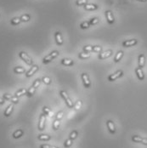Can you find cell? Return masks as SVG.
<instances>
[{
    "instance_id": "obj_1",
    "label": "cell",
    "mask_w": 147,
    "mask_h": 148,
    "mask_svg": "<svg viewBox=\"0 0 147 148\" xmlns=\"http://www.w3.org/2000/svg\"><path fill=\"white\" fill-rule=\"evenodd\" d=\"M60 95L64 99V101H65L66 106H67L69 108H72L73 107H74V104H73V102L72 101V100L70 99V97L68 96V95L66 94V91H64V90L60 91Z\"/></svg>"
},
{
    "instance_id": "obj_2",
    "label": "cell",
    "mask_w": 147,
    "mask_h": 148,
    "mask_svg": "<svg viewBox=\"0 0 147 148\" xmlns=\"http://www.w3.org/2000/svg\"><path fill=\"white\" fill-rule=\"evenodd\" d=\"M19 56H20V58L22 60H24V61L27 64V65H29V66H33V60H31V58L28 56V54L25 53V52H23V51H21V52L19 53Z\"/></svg>"
},
{
    "instance_id": "obj_3",
    "label": "cell",
    "mask_w": 147,
    "mask_h": 148,
    "mask_svg": "<svg viewBox=\"0 0 147 148\" xmlns=\"http://www.w3.org/2000/svg\"><path fill=\"white\" fill-rule=\"evenodd\" d=\"M58 56H59V51H58V50L53 51V52L51 53V54H49V56H45V57L43 58V64L49 63V62H50L53 59H55V58L57 57Z\"/></svg>"
},
{
    "instance_id": "obj_4",
    "label": "cell",
    "mask_w": 147,
    "mask_h": 148,
    "mask_svg": "<svg viewBox=\"0 0 147 148\" xmlns=\"http://www.w3.org/2000/svg\"><path fill=\"white\" fill-rule=\"evenodd\" d=\"M123 76V72L122 70H118L117 72H116L113 74H111V75L108 77V81L113 82V81H115V80H117V78H119Z\"/></svg>"
},
{
    "instance_id": "obj_5",
    "label": "cell",
    "mask_w": 147,
    "mask_h": 148,
    "mask_svg": "<svg viewBox=\"0 0 147 148\" xmlns=\"http://www.w3.org/2000/svg\"><path fill=\"white\" fill-rule=\"evenodd\" d=\"M81 78H82V83H84V85L85 88H90L91 86V82L90 80H89V78H88V75L87 73H82L81 75Z\"/></svg>"
},
{
    "instance_id": "obj_6",
    "label": "cell",
    "mask_w": 147,
    "mask_h": 148,
    "mask_svg": "<svg viewBox=\"0 0 147 148\" xmlns=\"http://www.w3.org/2000/svg\"><path fill=\"white\" fill-rule=\"evenodd\" d=\"M3 97H4V100H7V101H9L13 102L14 104H17L19 102V100H18V97L16 96H12L11 95H9V94H4L3 95Z\"/></svg>"
},
{
    "instance_id": "obj_7",
    "label": "cell",
    "mask_w": 147,
    "mask_h": 148,
    "mask_svg": "<svg viewBox=\"0 0 147 148\" xmlns=\"http://www.w3.org/2000/svg\"><path fill=\"white\" fill-rule=\"evenodd\" d=\"M44 126H45V114L43 113L40 115L39 118V124H38V130H43Z\"/></svg>"
},
{
    "instance_id": "obj_8",
    "label": "cell",
    "mask_w": 147,
    "mask_h": 148,
    "mask_svg": "<svg viewBox=\"0 0 147 148\" xmlns=\"http://www.w3.org/2000/svg\"><path fill=\"white\" fill-rule=\"evenodd\" d=\"M132 140L133 142H138V143H142L144 145H147V139L146 138H142L138 135H133L132 136Z\"/></svg>"
},
{
    "instance_id": "obj_9",
    "label": "cell",
    "mask_w": 147,
    "mask_h": 148,
    "mask_svg": "<svg viewBox=\"0 0 147 148\" xmlns=\"http://www.w3.org/2000/svg\"><path fill=\"white\" fill-rule=\"evenodd\" d=\"M138 44V40L137 39H131V40H125L123 42V46L127 48V47H132L135 44Z\"/></svg>"
},
{
    "instance_id": "obj_10",
    "label": "cell",
    "mask_w": 147,
    "mask_h": 148,
    "mask_svg": "<svg viewBox=\"0 0 147 148\" xmlns=\"http://www.w3.org/2000/svg\"><path fill=\"white\" fill-rule=\"evenodd\" d=\"M105 17H106L107 22L109 24L112 25L114 22H115L113 15H112V13H111V11H110V10H106V11H105Z\"/></svg>"
},
{
    "instance_id": "obj_11",
    "label": "cell",
    "mask_w": 147,
    "mask_h": 148,
    "mask_svg": "<svg viewBox=\"0 0 147 148\" xmlns=\"http://www.w3.org/2000/svg\"><path fill=\"white\" fill-rule=\"evenodd\" d=\"M38 69H39V67H38V66H37V65H33V66H31V68L29 71H28V72H27V73H25V77H27V78H30V77L33 76L35 72H37Z\"/></svg>"
},
{
    "instance_id": "obj_12",
    "label": "cell",
    "mask_w": 147,
    "mask_h": 148,
    "mask_svg": "<svg viewBox=\"0 0 147 148\" xmlns=\"http://www.w3.org/2000/svg\"><path fill=\"white\" fill-rule=\"evenodd\" d=\"M106 125L108 128V130L110 131L111 134H115L116 133V127H115L114 123L111 120H108L106 122Z\"/></svg>"
},
{
    "instance_id": "obj_13",
    "label": "cell",
    "mask_w": 147,
    "mask_h": 148,
    "mask_svg": "<svg viewBox=\"0 0 147 148\" xmlns=\"http://www.w3.org/2000/svg\"><path fill=\"white\" fill-rule=\"evenodd\" d=\"M135 73H136L137 78H138V79L140 80V81H142V80L145 79V74H144L141 68L137 67V68L135 69Z\"/></svg>"
},
{
    "instance_id": "obj_14",
    "label": "cell",
    "mask_w": 147,
    "mask_h": 148,
    "mask_svg": "<svg viewBox=\"0 0 147 148\" xmlns=\"http://www.w3.org/2000/svg\"><path fill=\"white\" fill-rule=\"evenodd\" d=\"M111 54H112V50H107V51H105V52L101 53L99 54V59L100 60H104V59H106V58L110 57Z\"/></svg>"
},
{
    "instance_id": "obj_15",
    "label": "cell",
    "mask_w": 147,
    "mask_h": 148,
    "mask_svg": "<svg viewBox=\"0 0 147 148\" xmlns=\"http://www.w3.org/2000/svg\"><path fill=\"white\" fill-rule=\"evenodd\" d=\"M138 64H139V68H143L144 66H145V57L144 56L143 54H140L139 56V61H138Z\"/></svg>"
},
{
    "instance_id": "obj_16",
    "label": "cell",
    "mask_w": 147,
    "mask_h": 148,
    "mask_svg": "<svg viewBox=\"0 0 147 148\" xmlns=\"http://www.w3.org/2000/svg\"><path fill=\"white\" fill-rule=\"evenodd\" d=\"M55 41H56V44L58 45H61L63 44V39H62V37H61V33L60 32H56L55 34Z\"/></svg>"
},
{
    "instance_id": "obj_17",
    "label": "cell",
    "mask_w": 147,
    "mask_h": 148,
    "mask_svg": "<svg viewBox=\"0 0 147 148\" xmlns=\"http://www.w3.org/2000/svg\"><path fill=\"white\" fill-rule=\"evenodd\" d=\"M60 63L64 66H71L74 64V61L71 59H62Z\"/></svg>"
},
{
    "instance_id": "obj_18",
    "label": "cell",
    "mask_w": 147,
    "mask_h": 148,
    "mask_svg": "<svg viewBox=\"0 0 147 148\" xmlns=\"http://www.w3.org/2000/svg\"><path fill=\"white\" fill-rule=\"evenodd\" d=\"M84 9L87 10H94V9H98V6L96 4H87L84 5Z\"/></svg>"
},
{
    "instance_id": "obj_19",
    "label": "cell",
    "mask_w": 147,
    "mask_h": 148,
    "mask_svg": "<svg viewBox=\"0 0 147 148\" xmlns=\"http://www.w3.org/2000/svg\"><path fill=\"white\" fill-rule=\"evenodd\" d=\"M123 56V51L122 50L118 51L117 54H116V56H115V58H114V61L116 63H117L121 59H122Z\"/></svg>"
},
{
    "instance_id": "obj_20",
    "label": "cell",
    "mask_w": 147,
    "mask_h": 148,
    "mask_svg": "<svg viewBox=\"0 0 147 148\" xmlns=\"http://www.w3.org/2000/svg\"><path fill=\"white\" fill-rule=\"evenodd\" d=\"M13 108H14V107H13V104H10L7 108H6V110L4 112V116H5V117H9V116L11 114V112L13 111Z\"/></svg>"
},
{
    "instance_id": "obj_21",
    "label": "cell",
    "mask_w": 147,
    "mask_h": 148,
    "mask_svg": "<svg viewBox=\"0 0 147 148\" xmlns=\"http://www.w3.org/2000/svg\"><path fill=\"white\" fill-rule=\"evenodd\" d=\"M23 135V131L21 130H18L15 132L14 134H13V137L15 138V139H18V138H20L21 136Z\"/></svg>"
},
{
    "instance_id": "obj_22",
    "label": "cell",
    "mask_w": 147,
    "mask_h": 148,
    "mask_svg": "<svg viewBox=\"0 0 147 148\" xmlns=\"http://www.w3.org/2000/svg\"><path fill=\"white\" fill-rule=\"evenodd\" d=\"M25 72V70L21 66H16L14 68V72L17 73V74H21V73H24Z\"/></svg>"
},
{
    "instance_id": "obj_23",
    "label": "cell",
    "mask_w": 147,
    "mask_h": 148,
    "mask_svg": "<svg viewBox=\"0 0 147 148\" xmlns=\"http://www.w3.org/2000/svg\"><path fill=\"white\" fill-rule=\"evenodd\" d=\"M78 57L80 58V59L85 60V59H88V58L90 57V54H88V52H87V53L82 52V53H80L78 54Z\"/></svg>"
},
{
    "instance_id": "obj_24",
    "label": "cell",
    "mask_w": 147,
    "mask_h": 148,
    "mask_svg": "<svg viewBox=\"0 0 147 148\" xmlns=\"http://www.w3.org/2000/svg\"><path fill=\"white\" fill-rule=\"evenodd\" d=\"M27 93V89H20V90H18L16 93H15V96H16V97H20V96H21V95H25Z\"/></svg>"
},
{
    "instance_id": "obj_25",
    "label": "cell",
    "mask_w": 147,
    "mask_h": 148,
    "mask_svg": "<svg viewBox=\"0 0 147 148\" xmlns=\"http://www.w3.org/2000/svg\"><path fill=\"white\" fill-rule=\"evenodd\" d=\"M37 138L40 140H49L51 139V137L48 135V134H40V135H38Z\"/></svg>"
},
{
    "instance_id": "obj_26",
    "label": "cell",
    "mask_w": 147,
    "mask_h": 148,
    "mask_svg": "<svg viewBox=\"0 0 147 148\" xmlns=\"http://www.w3.org/2000/svg\"><path fill=\"white\" fill-rule=\"evenodd\" d=\"M35 90H36V88H35V87H33V86H31V88L27 90V95L29 96V97H31V96H33V94L35 93Z\"/></svg>"
},
{
    "instance_id": "obj_27",
    "label": "cell",
    "mask_w": 147,
    "mask_h": 148,
    "mask_svg": "<svg viewBox=\"0 0 147 148\" xmlns=\"http://www.w3.org/2000/svg\"><path fill=\"white\" fill-rule=\"evenodd\" d=\"M10 22H11V24H12V25L16 26V25H18V24H20V23H21V18L15 17V18H13Z\"/></svg>"
},
{
    "instance_id": "obj_28",
    "label": "cell",
    "mask_w": 147,
    "mask_h": 148,
    "mask_svg": "<svg viewBox=\"0 0 147 148\" xmlns=\"http://www.w3.org/2000/svg\"><path fill=\"white\" fill-rule=\"evenodd\" d=\"M88 4V0H76V4L78 6H81V5H86Z\"/></svg>"
},
{
    "instance_id": "obj_29",
    "label": "cell",
    "mask_w": 147,
    "mask_h": 148,
    "mask_svg": "<svg viewBox=\"0 0 147 148\" xmlns=\"http://www.w3.org/2000/svg\"><path fill=\"white\" fill-rule=\"evenodd\" d=\"M72 145V140L70 138V139H67L66 141H65V144H64V146H65L66 148H68L70 147Z\"/></svg>"
},
{
    "instance_id": "obj_30",
    "label": "cell",
    "mask_w": 147,
    "mask_h": 148,
    "mask_svg": "<svg viewBox=\"0 0 147 148\" xmlns=\"http://www.w3.org/2000/svg\"><path fill=\"white\" fill-rule=\"evenodd\" d=\"M60 127V120L58 119H55L54 121V124H53V128L55 130H57Z\"/></svg>"
},
{
    "instance_id": "obj_31",
    "label": "cell",
    "mask_w": 147,
    "mask_h": 148,
    "mask_svg": "<svg viewBox=\"0 0 147 148\" xmlns=\"http://www.w3.org/2000/svg\"><path fill=\"white\" fill-rule=\"evenodd\" d=\"M21 21H24V22H25V21H28L30 20V15H21Z\"/></svg>"
},
{
    "instance_id": "obj_32",
    "label": "cell",
    "mask_w": 147,
    "mask_h": 148,
    "mask_svg": "<svg viewBox=\"0 0 147 148\" xmlns=\"http://www.w3.org/2000/svg\"><path fill=\"white\" fill-rule=\"evenodd\" d=\"M89 26H90V24H89V22L88 21H84L82 22V23L80 25V27H81L82 29H87L89 27Z\"/></svg>"
},
{
    "instance_id": "obj_33",
    "label": "cell",
    "mask_w": 147,
    "mask_h": 148,
    "mask_svg": "<svg viewBox=\"0 0 147 148\" xmlns=\"http://www.w3.org/2000/svg\"><path fill=\"white\" fill-rule=\"evenodd\" d=\"M89 24L90 25H94V24H97L99 22V18L98 17H94V18H92L90 21H88Z\"/></svg>"
},
{
    "instance_id": "obj_34",
    "label": "cell",
    "mask_w": 147,
    "mask_h": 148,
    "mask_svg": "<svg viewBox=\"0 0 147 148\" xmlns=\"http://www.w3.org/2000/svg\"><path fill=\"white\" fill-rule=\"evenodd\" d=\"M93 51L97 52V53H100L102 51V48L100 47V46H94V47H93Z\"/></svg>"
},
{
    "instance_id": "obj_35",
    "label": "cell",
    "mask_w": 147,
    "mask_h": 148,
    "mask_svg": "<svg viewBox=\"0 0 147 148\" xmlns=\"http://www.w3.org/2000/svg\"><path fill=\"white\" fill-rule=\"evenodd\" d=\"M42 81H43L44 83H45V84H49V83H51V79L49 78V77H44Z\"/></svg>"
},
{
    "instance_id": "obj_36",
    "label": "cell",
    "mask_w": 147,
    "mask_h": 148,
    "mask_svg": "<svg viewBox=\"0 0 147 148\" xmlns=\"http://www.w3.org/2000/svg\"><path fill=\"white\" fill-rule=\"evenodd\" d=\"M43 112L45 114H47V115H49V116H52V113H51V112H50V110L48 107H44L43 108Z\"/></svg>"
},
{
    "instance_id": "obj_37",
    "label": "cell",
    "mask_w": 147,
    "mask_h": 148,
    "mask_svg": "<svg viewBox=\"0 0 147 148\" xmlns=\"http://www.w3.org/2000/svg\"><path fill=\"white\" fill-rule=\"evenodd\" d=\"M76 136H78V131H76V130L73 131V132H72V134H70V138H71L72 140L76 139Z\"/></svg>"
},
{
    "instance_id": "obj_38",
    "label": "cell",
    "mask_w": 147,
    "mask_h": 148,
    "mask_svg": "<svg viewBox=\"0 0 147 148\" xmlns=\"http://www.w3.org/2000/svg\"><path fill=\"white\" fill-rule=\"evenodd\" d=\"M81 106H82V101H76V103L74 105V108L76 109V110H78V109L81 108Z\"/></svg>"
},
{
    "instance_id": "obj_39",
    "label": "cell",
    "mask_w": 147,
    "mask_h": 148,
    "mask_svg": "<svg viewBox=\"0 0 147 148\" xmlns=\"http://www.w3.org/2000/svg\"><path fill=\"white\" fill-rule=\"evenodd\" d=\"M93 47L94 46H90V45H87L84 47V51H86V52H89V51H93Z\"/></svg>"
},
{
    "instance_id": "obj_40",
    "label": "cell",
    "mask_w": 147,
    "mask_h": 148,
    "mask_svg": "<svg viewBox=\"0 0 147 148\" xmlns=\"http://www.w3.org/2000/svg\"><path fill=\"white\" fill-rule=\"evenodd\" d=\"M62 117H63V112H59L56 115V119L60 120L62 118Z\"/></svg>"
},
{
    "instance_id": "obj_41",
    "label": "cell",
    "mask_w": 147,
    "mask_h": 148,
    "mask_svg": "<svg viewBox=\"0 0 147 148\" xmlns=\"http://www.w3.org/2000/svg\"><path fill=\"white\" fill-rule=\"evenodd\" d=\"M40 148H58V147L52 146H49V145L43 144V145H41V146H40Z\"/></svg>"
},
{
    "instance_id": "obj_42",
    "label": "cell",
    "mask_w": 147,
    "mask_h": 148,
    "mask_svg": "<svg viewBox=\"0 0 147 148\" xmlns=\"http://www.w3.org/2000/svg\"><path fill=\"white\" fill-rule=\"evenodd\" d=\"M4 103V100H2L1 98H0V105H3Z\"/></svg>"
},
{
    "instance_id": "obj_43",
    "label": "cell",
    "mask_w": 147,
    "mask_h": 148,
    "mask_svg": "<svg viewBox=\"0 0 147 148\" xmlns=\"http://www.w3.org/2000/svg\"><path fill=\"white\" fill-rule=\"evenodd\" d=\"M138 1H139V2H146L147 0H138Z\"/></svg>"
}]
</instances>
